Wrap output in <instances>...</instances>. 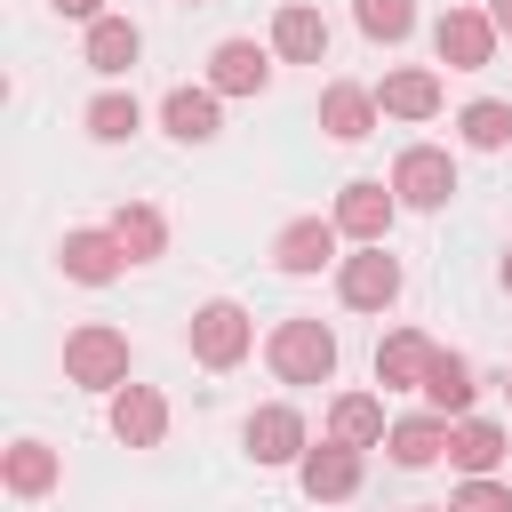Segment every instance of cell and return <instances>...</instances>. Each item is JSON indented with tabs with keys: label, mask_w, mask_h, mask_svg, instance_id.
<instances>
[{
	"label": "cell",
	"mask_w": 512,
	"mask_h": 512,
	"mask_svg": "<svg viewBox=\"0 0 512 512\" xmlns=\"http://www.w3.org/2000/svg\"><path fill=\"white\" fill-rule=\"evenodd\" d=\"M136 128H144V104H136L128 88H104V96L88 104V136H96V144H128Z\"/></svg>",
	"instance_id": "27"
},
{
	"label": "cell",
	"mask_w": 512,
	"mask_h": 512,
	"mask_svg": "<svg viewBox=\"0 0 512 512\" xmlns=\"http://www.w3.org/2000/svg\"><path fill=\"white\" fill-rule=\"evenodd\" d=\"M448 512H512V488H504V480H464V488L448 496Z\"/></svg>",
	"instance_id": "29"
},
{
	"label": "cell",
	"mask_w": 512,
	"mask_h": 512,
	"mask_svg": "<svg viewBox=\"0 0 512 512\" xmlns=\"http://www.w3.org/2000/svg\"><path fill=\"white\" fill-rule=\"evenodd\" d=\"M488 16H496V32H512V0H488Z\"/></svg>",
	"instance_id": "31"
},
{
	"label": "cell",
	"mask_w": 512,
	"mask_h": 512,
	"mask_svg": "<svg viewBox=\"0 0 512 512\" xmlns=\"http://www.w3.org/2000/svg\"><path fill=\"white\" fill-rule=\"evenodd\" d=\"M432 336L424 328H392L384 344H376V384L384 392H424V368H432Z\"/></svg>",
	"instance_id": "16"
},
{
	"label": "cell",
	"mask_w": 512,
	"mask_h": 512,
	"mask_svg": "<svg viewBox=\"0 0 512 512\" xmlns=\"http://www.w3.org/2000/svg\"><path fill=\"white\" fill-rule=\"evenodd\" d=\"M328 440H344V448H384V440H392L384 400H376V392H336V400H328Z\"/></svg>",
	"instance_id": "20"
},
{
	"label": "cell",
	"mask_w": 512,
	"mask_h": 512,
	"mask_svg": "<svg viewBox=\"0 0 512 512\" xmlns=\"http://www.w3.org/2000/svg\"><path fill=\"white\" fill-rule=\"evenodd\" d=\"M48 8H56V16H72V24H96V16H104V0H48Z\"/></svg>",
	"instance_id": "30"
},
{
	"label": "cell",
	"mask_w": 512,
	"mask_h": 512,
	"mask_svg": "<svg viewBox=\"0 0 512 512\" xmlns=\"http://www.w3.org/2000/svg\"><path fill=\"white\" fill-rule=\"evenodd\" d=\"M240 440H248V456L256 464H304V416L288 408V400H272V408H256L248 424H240Z\"/></svg>",
	"instance_id": "12"
},
{
	"label": "cell",
	"mask_w": 512,
	"mask_h": 512,
	"mask_svg": "<svg viewBox=\"0 0 512 512\" xmlns=\"http://www.w3.org/2000/svg\"><path fill=\"white\" fill-rule=\"evenodd\" d=\"M424 512H448V504H424Z\"/></svg>",
	"instance_id": "34"
},
{
	"label": "cell",
	"mask_w": 512,
	"mask_h": 512,
	"mask_svg": "<svg viewBox=\"0 0 512 512\" xmlns=\"http://www.w3.org/2000/svg\"><path fill=\"white\" fill-rule=\"evenodd\" d=\"M392 192H400V208H448L456 200V160L440 152V144H408L400 160H392Z\"/></svg>",
	"instance_id": "5"
},
{
	"label": "cell",
	"mask_w": 512,
	"mask_h": 512,
	"mask_svg": "<svg viewBox=\"0 0 512 512\" xmlns=\"http://www.w3.org/2000/svg\"><path fill=\"white\" fill-rule=\"evenodd\" d=\"M80 56H88V72L120 80V72L144 56V32H136L128 16H96V24H88V40H80Z\"/></svg>",
	"instance_id": "21"
},
{
	"label": "cell",
	"mask_w": 512,
	"mask_h": 512,
	"mask_svg": "<svg viewBox=\"0 0 512 512\" xmlns=\"http://www.w3.org/2000/svg\"><path fill=\"white\" fill-rule=\"evenodd\" d=\"M376 112H384V104H376V88H360V80H328V88H320V128H328L336 144H360V136L376 128Z\"/></svg>",
	"instance_id": "18"
},
{
	"label": "cell",
	"mask_w": 512,
	"mask_h": 512,
	"mask_svg": "<svg viewBox=\"0 0 512 512\" xmlns=\"http://www.w3.org/2000/svg\"><path fill=\"white\" fill-rule=\"evenodd\" d=\"M336 232L344 240H360V248H384V232H392V216H400V192L384 184V176H352L344 192H336Z\"/></svg>",
	"instance_id": "4"
},
{
	"label": "cell",
	"mask_w": 512,
	"mask_h": 512,
	"mask_svg": "<svg viewBox=\"0 0 512 512\" xmlns=\"http://www.w3.org/2000/svg\"><path fill=\"white\" fill-rule=\"evenodd\" d=\"M272 56H280V64H320V56H328V16H320L312 0H288V8L272 16Z\"/></svg>",
	"instance_id": "17"
},
{
	"label": "cell",
	"mask_w": 512,
	"mask_h": 512,
	"mask_svg": "<svg viewBox=\"0 0 512 512\" xmlns=\"http://www.w3.org/2000/svg\"><path fill=\"white\" fill-rule=\"evenodd\" d=\"M112 240L128 248V264H152V256L168 248V216H160V208H144V200H128V208L112 216Z\"/></svg>",
	"instance_id": "25"
},
{
	"label": "cell",
	"mask_w": 512,
	"mask_h": 512,
	"mask_svg": "<svg viewBox=\"0 0 512 512\" xmlns=\"http://www.w3.org/2000/svg\"><path fill=\"white\" fill-rule=\"evenodd\" d=\"M376 104H384L392 120H432V112H440V72H424V64H400V72H384Z\"/></svg>",
	"instance_id": "23"
},
{
	"label": "cell",
	"mask_w": 512,
	"mask_h": 512,
	"mask_svg": "<svg viewBox=\"0 0 512 512\" xmlns=\"http://www.w3.org/2000/svg\"><path fill=\"white\" fill-rule=\"evenodd\" d=\"M184 344H192V360H200V368H240V360H248V344H256V320H248L232 296H216V304H200V312H192Z\"/></svg>",
	"instance_id": "3"
},
{
	"label": "cell",
	"mask_w": 512,
	"mask_h": 512,
	"mask_svg": "<svg viewBox=\"0 0 512 512\" xmlns=\"http://www.w3.org/2000/svg\"><path fill=\"white\" fill-rule=\"evenodd\" d=\"M296 480H304V496H312V504H344V496H360V448L320 440V448H304Z\"/></svg>",
	"instance_id": "14"
},
{
	"label": "cell",
	"mask_w": 512,
	"mask_h": 512,
	"mask_svg": "<svg viewBox=\"0 0 512 512\" xmlns=\"http://www.w3.org/2000/svg\"><path fill=\"white\" fill-rule=\"evenodd\" d=\"M208 88H216V96H264V88H272V48H256V40H216V48H208Z\"/></svg>",
	"instance_id": "10"
},
{
	"label": "cell",
	"mask_w": 512,
	"mask_h": 512,
	"mask_svg": "<svg viewBox=\"0 0 512 512\" xmlns=\"http://www.w3.org/2000/svg\"><path fill=\"white\" fill-rule=\"evenodd\" d=\"M264 360L280 384H328L336 376V328L328 320H280L264 336Z\"/></svg>",
	"instance_id": "1"
},
{
	"label": "cell",
	"mask_w": 512,
	"mask_h": 512,
	"mask_svg": "<svg viewBox=\"0 0 512 512\" xmlns=\"http://www.w3.org/2000/svg\"><path fill=\"white\" fill-rule=\"evenodd\" d=\"M56 264H64V280L104 288V280H120V272H128V248L112 240V224H104V232H96V224H72V232L56 240Z\"/></svg>",
	"instance_id": "7"
},
{
	"label": "cell",
	"mask_w": 512,
	"mask_h": 512,
	"mask_svg": "<svg viewBox=\"0 0 512 512\" xmlns=\"http://www.w3.org/2000/svg\"><path fill=\"white\" fill-rule=\"evenodd\" d=\"M504 296H512V248H504Z\"/></svg>",
	"instance_id": "32"
},
{
	"label": "cell",
	"mask_w": 512,
	"mask_h": 512,
	"mask_svg": "<svg viewBox=\"0 0 512 512\" xmlns=\"http://www.w3.org/2000/svg\"><path fill=\"white\" fill-rule=\"evenodd\" d=\"M0 480H8V496H48V488L64 480V456H56L48 440H16L8 464H0Z\"/></svg>",
	"instance_id": "24"
},
{
	"label": "cell",
	"mask_w": 512,
	"mask_h": 512,
	"mask_svg": "<svg viewBox=\"0 0 512 512\" xmlns=\"http://www.w3.org/2000/svg\"><path fill=\"white\" fill-rule=\"evenodd\" d=\"M104 424H112L120 448H160V432H168V400H160L152 384H120L112 408H104Z\"/></svg>",
	"instance_id": "11"
},
{
	"label": "cell",
	"mask_w": 512,
	"mask_h": 512,
	"mask_svg": "<svg viewBox=\"0 0 512 512\" xmlns=\"http://www.w3.org/2000/svg\"><path fill=\"white\" fill-rule=\"evenodd\" d=\"M456 128H464L472 152H504V144H512V104H504V96H472V104L456 112Z\"/></svg>",
	"instance_id": "26"
},
{
	"label": "cell",
	"mask_w": 512,
	"mask_h": 512,
	"mask_svg": "<svg viewBox=\"0 0 512 512\" xmlns=\"http://www.w3.org/2000/svg\"><path fill=\"white\" fill-rule=\"evenodd\" d=\"M64 376H72L80 392H120V384H128V336L104 328V320L72 328V336H64Z\"/></svg>",
	"instance_id": "2"
},
{
	"label": "cell",
	"mask_w": 512,
	"mask_h": 512,
	"mask_svg": "<svg viewBox=\"0 0 512 512\" xmlns=\"http://www.w3.org/2000/svg\"><path fill=\"white\" fill-rule=\"evenodd\" d=\"M496 16L488 8H448L440 24H432V48H440V64L448 72H480V64H496Z\"/></svg>",
	"instance_id": "6"
},
{
	"label": "cell",
	"mask_w": 512,
	"mask_h": 512,
	"mask_svg": "<svg viewBox=\"0 0 512 512\" xmlns=\"http://www.w3.org/2000/svg\"><path fill=\"white\" fill-rule=\"evenodd\" d=\"M160 128L176 144H216L224 136V96L216 88H168L160 96Z\"/></svg>",
	"instance_id": "15"
},
{
	"label": "cell",
	"mask_w": 512,
	"mask_h": 512,
	"mask_svg": "<svg viewBox=\"0 0 512 512\" xmlns=\"http://www.w3.org/2000/svg\"><path fill=\"white\" fill-rule=\"evenodd\" d=\"M336 296H344L352 312H384V304L400 296V256H384V248L344 256V264H336Z\"/></svg>",
	"instance_id": "9"
},
{
	"label": "cell",
	"mask_w": 512,
	"mask_h": 512,
	"mask_svg": "<svg viewBox=\"0 0 512 512\" xmlns=\"http://www.w3.org/2000/svg\"><path fill=\"white\" fill-rule=\"evenodd\" d=\"M504 456H512V432H504L496 416H456V432H448V464H456L464 480H496Z\"/></svg>",
	"instance_id": "13"
},
{
	"label": "cell",
	"mask_w": 512,
	"mask_h": 512,
	"mask_svg": "<svg viewBox=\"0 0 512 512\" xmlns=\"http://www.w3.org/2000/svg\"><path fill=\"white\" fill-rule=\"evenodd\" d=\"M448 432H456V424L424 408V416H400L384 448H392V464H400V472H424V464H440V456H448Z\"/></svg>",
	"instance_id": "22"
},
{
	"label": "cell",
	"mask_w": 512,
	"mask_h": 512,
	"mask_svg": "<svg viewBox=\"0 0 512 512\" xmlns=\"http://www.w3.org/2000/svg\"><path fill=\"white\" fill-rule=\"evenodd\" d=\"M352 24H360L368 40H384V48H392V40H408V32H416V0H352Z\"/></svg>",
	"instance_id": "28"
},
{
	"label": "cell",
	"mask_w": 512,
	"mask_h": 512,
	"mask_svg": "<svg viewBox=\"0 0 512 512\" xmlns=\"http://www.w3.org/2000/svg\"><path fill=\"white\" fill-rule=\"evenodd\" d=\"M336 216H296V224H280V240H272V264L288 272V280H304V272H320V264H344L336 256Z\"/></svg>",
	"instance_id": "8"
},
{
	"label": "cell",
	"mask_w": 512,
	"mask_h": 512,
	"mask_svg": "<svg viewBox=\"0 0 512 512\" xmlns=\"http://www.w3.org/2000/svg\"><path fill=\"white\" fill-rule=\"evenodd\" d=\"M504 400H512V368H504Z\"/></svg>",
	"instance_id": "33"
},
{
	"label": "cell",
	"mask_w": 512,
	"mask_h": 512,
	"mask_svg": "<svg viewBox=\"0 0 512 512\" xmlns=\"http://www.w3.org/2000/svg\"><path fill=\"white\" fill-rule=\"evenodd\" d=\"M472 392H480L472 360H464V352H432V368H424V408L456 424V416H472Z\"/></svg>",
	"instance_id": "19"
}]
</instances>
